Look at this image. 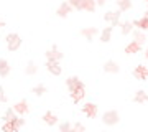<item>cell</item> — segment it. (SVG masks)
<instances>
[{
	"label": "cell",
	"instance_id": "cell-30",
	"mask_svg": "<svg viewBox=\"0 0 148 132\" xmlns=\"http://www.w3.org/2000/svg\"><path fill=\"white\" fill-rule=\"evenodd\" d=\"M66 2H68L73 8H77V7H79V3H81V0H66Z\"/></svg>",
	"mask_w": 148,
	"mask_h": 132
},
{
	"label": "cell",
	"instance_id": "cell-19",
	"mask_svg": "<svg viewBox=\"0 0 148 132\" xmlns=\"http://www.w3.org/2000/svg\"><path fill=\"white\" fill-rule=\"evenodd\" d=\"M140 50H142V46H140L137 41H132V43H128V45H127L125 53H127V55H135V53H138Z\"/></svg>",
	"mask_w": 148,
	"mask_h": 132
},
{
	"label": "cell",
	"instance_id": "cell-34",
	"mask_svg": "<svg viewBox=\"0 0 148 132\" xmlns=\"http://www.w3.org/2000/svg\"><path fill=\"white\" fill-rule=\"evenodd\" d=\"M145 56H147V59H148V48H147V51H145Z\"/></svg>",
	"mask_w": 148,
	"mask_h": 132
},
{
	"label": "cell",
	"instance_id": "cell-14",
	"mask_svg": "<svg viewBox=\"0 0 148 132\" xmlns=\"http://www.w3.org/2000/svg\"><path fill=\"white\" fill-rule=\"evenodd\" d=\"M43 121H45L46 126H54V124H58V117H56V114H53L51 111H46L45 116H43Z\"/></svg>",
	"mask_w": 148,
	"mask_h": 132
},
{
	"label": "cell",
	"instance_id": "cell-2",
	"mask_svg": "<svg viewBox=\"0 0 148 132\" xmlns=\"http://www.w3.org/2000/svg\"><path fill=\"white\" fill-rule=\"evenodd\" d=\"M120 121V116H119V112L117 111H107L104 116H102V122L106 124V126H117Z\"/></svg>",
	"mask_w": 148,
	"mask_h": 132
},
{
	"label": "cell",
	"instance_id": "cell-17",
	"mask_svg": "<svg viewBox=\"0 0 148 132\" xmlns=\"http://www.w3.org/2000/svg\"><path fill=\"white\" fill-rule=\"evenodd\" d=\"M133 41H137L140 46H143L145 45V41H147V35H145V32H142V30H137V32H133Z\"/></svg>",
	"mask_w": 148,
	"mask_h": 132
},
{
	"label": "cell",
	"instance_id": "cell-1",
	"mask_svg": "<svg viewBox=\"0 0 148 132\" xmlns=\"http://www.w3.org/2000/svg\"><path fill=\"white\" fill-rule=\"evenodd\" d=\"M20 46H21L20 35H16V33H10V35H7V48H8V51H16Z\"/></svg>",
	"mask_w": 148,
	"mask_h": 132
},
{
	"label": "cell",
	"instance_id": "cell-24",
	"mask_svg": "<svg viewBox=\"0 0 148 132\" xmlns=\"http://www.w3.org/2000/svg\"><path fill=\"white\" fill-rule=\"evenodd\" d=\"M2 132H18V129H16V126L13 124V122H3Z\"/></svg>",
	"mask_w": 148,
	"mask_h": 132
},
{
	"label": "cell",
	"instance_id": "cell-12",
	"mask_svg": "<svg viewBox=\"0 0 148 132\" xmlns=\"http://www.w3.org/2000/svg\"><path fill=\"white\" fill-rule=\"evenodd\" d=\"M46 69L51 74H54V76H59V74H61V71H63L58 61H46Z\"/></svg>",
	"mask_w": 148,
	"mask_h": 132
},
{
	"label": "cell",
	"instance_id": "cell-6",
	"mask_svg": "<svg viewBox=\"0 0 148 132\" xmlns=\"http://www.w3.org/2000/svg\"><path fill=\"white\" fill-rule=\"evenodd\" d=\"M13 111H15L16 114L23 116V114H28V111H30V106H28V102H27L25 99H23V101H18L16 104H13Z\"/></svg>",
	"mask_w": 148,
	"mask_h": 132
},
{
	"label": "cell",
	"instance_id": "cell-15",
	"mask_svg": "<svg viewBox=\"0 0 148 132\" xmlns=\"http://www.w3.org/2000/svg\"><path fill=\"white\" fill-rule=\"evenodd\" d=\"M81 83H82V81H81V79L77 78V76H71V78L66 79V84H68V89H69V91L76 89V88H77V86H79Z\"/></svg>",
	"mask_w": 148,
	"mask_h": 132
},
{
	"label": "cell",
	"instance_id": "cell-25",
	"mask_svg": "<svg viewBox=\"0 0 148 132\" xmlns=\"http://www.w3.org/2000/svg\"><path fill=\"white\" fill-rule=\"evenodd\" d=\"M32 93H33L35 96H43L45 93H46V86H45V84H36V86L32 89Z\"/></svg>",
	"mask_w": 148,
	"mask_h": 132
},
{
	"label": "cell",
	"instance_id": "cell-21",
	"mask_svg": "<svg viewBox=\"0 0 148 132\" xmlns=\"http://www.w3.org/2000/svg\"><path fill=\"white\" fill-rule=\"evenodd\" d=\"M117 5L120 12H127L132 8V0H117Z\"/></svg>",
	"mask_w": 148,
	"mask_h": 132
},
{
	"label": "cell",
	"instance_id": "cell-29",
	"mask_svg": "<svg viewBox=\"0 0 148 132\" xmlns=\"http://www.w3.org/2000/svg\"><path fill=\"white\" fill-rule=\"evenodd\" d=\"M71 132H86L84 124H81V122H76V124H73V129H71Z\"/></svg>",
	"mask_w": 148,
	"mask_h": 132
},
{
	"label": "cell",
	"instance_id": "cell-35",
	"mask_svg": "<svg viewBox=\"0 0 148 132\" xmlns=\"http://www.w3.org/2000/svg\"><path fill=\"white\" fill-rule=\"evenodd\" d=\"M143 17H147V18H148V10H147V12H145V15H143Z\"/></svg>",
	"mask_w": 148,
	"mask_h": 132
},
{
	"label": "cell",
	"instance_id": "cell-16",
	"mask_svg": "<svg viewBox=\"0 0 148 132\" xmlns=\"http://www.w3.org/2000/svg\"><path fill=\"white\" fill-rule=\"evenodd\" d=\"M8 73H10V64H8V61L3 58H0V76L5 78V76H8Z\"/></svg>",
	"mask_w": 148,
	"mask_h": 132
},
{
	"label": "cell",
	"instance_id": "cell-22",
	"mask_svg": "<svg viewBox=\"0 0 148 132\" xmlns=\"http://www.w3.org/2000/svg\"><path fill=\"white\" fill-rule=\"evenodd\" d=\"M110 37H112V26H107V28H104L102 33H101V41L102 43L110 41Z\"/></svg>",
	"mask_w": 148,
	"mask_h": 132
},
{
	"label": "cell",
	"instance_id": "cell-32",
	"mask_svg": "<svg viewBox=\"0 0 148 132\" xmlns=\"http://www.w3.org/2000/svg\"><path fill=\"white\" fill-rule=\"evenodd\" d=\"M107 2H109V0H95V3H97V5H106Z\"/></svg>",
	"mask_w": 148,
	"mask_h": 132
},
{
	"label": "cell",
	"instance_id": "cell-26",
	"mask_svg": "<svg viewBox=\"0 0 148 132\" xmlns=\"http://www.w3.org/2000/svg\"><path fill=\"white\" fill-rule=\"evenodd\" d=\"M132 28H133L132 21H123V23H122V33H123V35H128V33L132 32Z\"/></svg>",
	"mask_w": 148,
	"mask_h": 132
},
{
	"label": "cell",
	"instance_id": "cell-33",
	"mask_svg": "<svg viewBox=\"0 0 148 132\" xmlns=\"http://www.w3.org/2000/svg\"><path fill=\"white\" fill-rule=\"evenodd\" d=\"M3 26H5V23H3V20H0V30H2Z\"/></svg>",
	"mask_w": 148,
	"mask_h": 132
},
{
	"label": "cell",
	"instance_id": "cell-4",
	"mask_svg": "<svg viewBox=\"0 0 148 132\" xmlns=\"http://www.w3.org/2000/svg\"><path fill=\"white\" fill-rule=\"evenodd\" d=\"M82 112H84L89 119H94V117L97 116V112H99V107H97V104H94V102H86V104L82 106Z\"/></svg>",
	"mask_w": 148,
	"mask_h": 132
},
{
	"label": "cell",
	"instance_id": "cell-13",
	"mask_svg": "<svg viewBox=\"0 0 148 132\" xmlns=\"http://www.w3.org/2000/svg\"><path fill=\"white\" fill-rule=\"evenodd\" d=\"M104 71L106 73H119L120 71V66L114 61V59H109V61H106V64H104Z\"/></svg>",
	"mask_w": 148,
	"mask_h": 132
},
{
	"label": "cell",
	"instance_id": "cell-31",
	"mask_svg": "<svg viewBox=\"0 0 148 132\" xmlns=\"http://www.w3.org/2000/svg\"><path fill=\"white\" fill-rule=\"evenodd\" d=\"M0 102H7L5 91H3V88H2V86H0Z\"/></svg>",
	"mask_w": 148,
	"mask_h": 132
},
{
	"label": "cell",
	"instance_id": "cell-5",
	"mask_svg": "<svg viewBox=\"0 0 148 132\" xmlns=\"http://www.w3.org/2000/svg\"><path fill=\"white\" fill-rule=\"evenodd\" d=\"M133 76L137 79H142V81H145V79H148V66H143V64H138L137 68L133 69Z\"/></svg>",
	"mask_w": 148,
	"mask_h": 132
},
{
	"label": "cell",
	"instance_id": "cell-36",
	"mask_svg": "<svg viewBox=\"0 0 148 132\" xmlns=\"http://www.w3.org/2000/svg\"><path fill=\"white\" fill-rule=\"evenodd\" d=\"M145 2H147V3H148V0H145Z\"/></svg>",
	"mask_w": 148,
	"mask_h": 132
},
{
	"label": "cell",
	"instance_id": "cell-9",
	"mask_svg": "<svg viewBox=\"0 0 148 132\" xmlns=\"http://www.w3.org/2000/svg\"><path fill=\"white\" fill-rule=\"evenodd\" d=\"M97 3H95V0H81L79 7H77V10H86V12H94Z\"/></svg>",
	"mask_w": 148,
	"mask_h": 132
},
{
	"label": "cell",
	"instance_id": "cell-11",
	"mask_svg": "<svg viewBox=\"0 0 148 132\" xmlns=\"http://www.w3.org/2000/svg\"><path fill=\"white\" fill-rule=\"evenodd\" d=\"M81 35H82L87 41H92V38L97 35V28H95V26H87V28H82V30H81Z\"/></svg>",
	"mask_w": 148,
	"mask_h": 132
},
{
	"label": "cell",
	"instance_id": "cell-23",
	"mask_svg": "<svg viewBox=\"0 0 148 132\" xmlns=\"http://www.w3.org/2000/svg\"><path fill=\"white\" fill-rule=\"evenodd\" d=\"M133 101H135V102H147V101H148V94L145 93V91H137Z\"/></svg>",
	"mask_w": 148,
	"mask_h": 132
},
{
	"label": "cell",
	"instance_id": "cell-20",
	"mask_svg": "<svg viewBox=\"0 0 148 132\" xmlns=\"http://www.w3.org/2000/svg\"><path fill=\"white\" fill-rule=\"evenodd\" d=\"M16 112L13 111V107H10V109H7L5 114H3V122H13L16 119Z\"/></svg>",
	"mask_w": 148,
	"mask_h": 132
},
{
	"label": "cell",
	"instance_id": "cell-27",
	"mask_svg": "<svg viewBox=\"0 0 148 132\" xmlns=\"http://www.w3.org/2000/svg\"><path fill=\"white\" fill-rule=\"evenodd\" d=\"M36 69H38V68H36V64L33 63V61H30V63L27 64V69H25V71H27L28 76H33V74L36 73Z\"/></svg>",
	"mask_w": 148,
	"mask_h": 132
},
{
	"label": "cell",
	"instance_id": "cell-28",
	"mask_svg": "<svg viewBox=\"0 0 148 132\" xmlns=\"http://www.w3.org/2000/svg\"><path fill=\"white\" fill-rule=\"evenodd\" d=\"M73 129V124H69V122H61L59 124V132H71Z\"/></svg>",
	"mask_w": 148,
	"mask_h": 132
},
{
	"label": "cell",
	"instance_id": "cell-10",
	"mask_svg": "<svg viewBox=\"0 0 148 132\" xmlns=\"http://www.w3.org/2000/svg\"><path fill=\"white\" fill-rule=\"evenodd\" d=\"M104 20L110 21L112 26L119 25V21H120V12H107L106 15H104Z\"/></svg>",
	"mask_w": 148,
	"mask_h": 132
},
{
	"label": "cell",
	"instance_id": "cell-18",
	"mask_svg": "<svg viewBox=\"0 0 148 132\" xmlns=\"http://www.w3.org/2000/svg\"><path fill=\"white\" fill-rule=\"evenodd\" d=\"M133 26H137L138 30H142V32H145V30H148V18L147 17H142L140 20H135L132 21Z\"/></svg>",
	"mask_w": 148,
	"mask_h": 132
},
{
	"label": "cell",
	"instance_id": "cell-8",
	"mask_svg": "<svg viewBox=\"0 0 148 132\" xmlns=\"http://www.w3.org/2000/svg\"><path fill=\"white\" fill-rule=\"evenodd\" d=\"M71 10H73V7L69 5L68 2H63V3L58 7V10H56V15L61 17V18H66V17L71 13Z\"/></svg>",
	"mask_w": 148,
	"mask_h": 132
},
{
	"label": "cell",
	"instance_id": "cell-3",
	"mask_svg": "<svg viewBox=\"0 0 148 132\" xmlns=\"http://www.w3.org/2000/svg\"><path fill=\"white\" fill-rule=\"evenodd\" d=\"M71 93V99L76 102V104H79L81 101L86 97V88H84V83H81L76 89H73V91H69Z\"/></svg>",
	"mask_w": 148,
	"mask_h": 132
},
{
	"label": "cell",
	"instance_id": "cell-7",
	"mask_svg": "<svg viewBox=\"0 0 148 132\" xmlns=\"http://www.w3.org/2000/svg\"><path fill=\"white\" fill-rule=\"evenodd\" d=\"M46 58H48V61H58L59 63V59L63 58V53L59 51L56 46H53L51 50H48L46 51Z\"/></svg>",
	"mask_w": 148,
	"mask_h": 132
}]
</instances>
